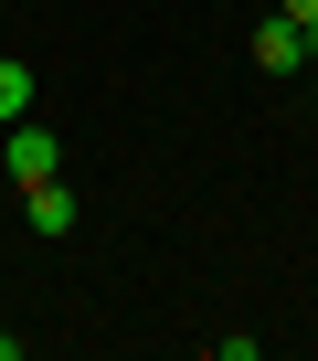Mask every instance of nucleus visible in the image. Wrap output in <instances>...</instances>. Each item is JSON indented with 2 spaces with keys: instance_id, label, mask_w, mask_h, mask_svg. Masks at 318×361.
I'll use <instances>...</instances> for the list:
<instances>
[{
  "instance_id": "1",
  "label": "nucleus",
  "mask_w": 318,
  "mask_h": 361,
  "mask_svg": "<svg viewBox=\"0 0 318 361\" xmlns=\"http://www.w3.org/2000/svg\"><path fill=\"white\" fill-rule=\"evenodd\" d=\"M0 170L32 192V180H53V170H64V138H53V128H32V117H11V128H0Z\"/></svg>"
},
{
  "instance_id": "2",
  "label": "nucleus",
  "mask_w": 318,
  "mask_h": 361,
  "mask_svg": "<svg viewBox=\"0 0 318 361\" xmlns=\"http://www.w3.org/2000/svg\"><path fill=\"white\" fill-rule=\"evenodd\" d=\"M255 64H265V75H297V64H307V32H297L286 11H265V22H255Z\"/></svg>"
},
{
  "instance_id": "3",
  "label": "nucleus",
  "mask_w": 318,
  "mask_h": 361,
  "mask_svg": "<svg viewBox=\"0 0 318 361\" xmlns=\"http://www.w3.org/2000/svg\"><path fill=\"white\" fill-rule=\"evenodd\" d=\"M22 202H32V234H75V192H64V170H53V180H32Z\"/></svg>"
},
{
  "instance_id": "4",
  "label": "nucleus",
  "mask_w": 318,
  "mask_h": 361,
  "mask_svg": "<svg viewBox=\"0 0 318 361\" xmlns=\"http://www.w3.org/2000/svg\"><path fill=\"white\" fill-rule=\"evenodd\" d=\"M11 117H32V64L0 54V128H11Z\"/></svg>"
},
{
  "instance_id": "5",
  "label": "nucleus",
  "mask_w": 318,
  "mask_h": 361,
  "mask_svg": "<svg viewBox=\"0 0 318 361\" xmlns=\"http://www.w3.org/2000/svg\"><path fill=\"white\" fill-rule=\"evenodd\" d=\"M276 11H286V22H318V0H276Z\"/></svg>"
},
{
  "instance_id": "6",
  "label": "nucleus",
  "mask_w": 318,
  "mask_h": 361,
  "mask_svg": "<svg viewBox=\"0 0 318 361\" xmlns=\"http://www.w3.org/2000/svg\"><path fill=\"white\" fill-rule=\"evenodd\" d=\"M297 32H307V64H318V22H297Z\"/></svg>"
}]
</instances>
